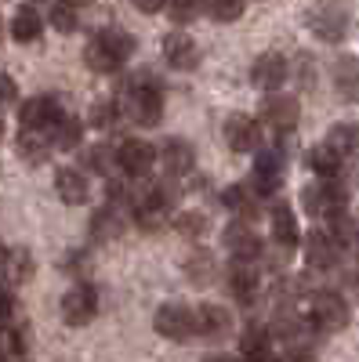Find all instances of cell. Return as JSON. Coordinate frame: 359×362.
<instances>
[{"mask_svg": "<svg viewBox=\"0 0 359 362\" xmlns=\"http://www.w3.org/2000/svg\"><path fill=\"white\" fill-rule=\"evenodd\" d=\"M186 268H189V279L193 283H207V279L215 276V261H211V254H203V250H196Z\"/></svg>", "mask_w": 359, "mask_h": 362, "instance_id": "cell-34", "label": "cell"}, {"mask_svg": "<svg viewBox=\"0 0 359 362\" xmlns=\"http://www.w3.org/2000/svg\"><path fill=\"white\" fill-rule=\"evenodd\" d=\"M116 119V109L113 105H95L91 109V127H109Z\"/></svg>", "mask_w": 359, "mask_h": 362, "instance_id": "cell-38", "label": "cell"}, {"mask_svg": "<svg viewBox=\"0 0 359 362\" xmlns=\"http://www.w3.org/2000/svg\"><path fill=\"white\" fill-rule=\"evenodd\" d=\"M55 189H58V196H62V203L80 206V203L87 199V177H84V170L66 167V170H58V177H55Z\"/></svg>", "mask_w": 359, "mask_h": 362, "instance_id": "cell-22", "label": "cell"}, {"mask_svg": "<svg viewBox=\"0 0 359 362\" xmlns=\"http://www.w3.org/2000/svg\"><path fill=\"white\" fill-rule=\"evenodd\" d=\"M62 116V109H58L55 98H33V102H25L18 109V119H22V131H47L51 134V124Z\"/></svg>", "mask_w": 359, "mask_h": 362, "instance_id": "cell-10", "label": "cell"}, {"mask_svg": "<svg viewBox=\"0 0 359 362\" xmlns=\"http://www.w3.org/2000/svg\"><path fill=\"white\" fill-rule=\"evenodd\" d=\"M334 90L345 98V102H355L359 98V62L352 54L338 58L334 62Z\"/></svg>", "mask_w": 359, "mask_h": 362, "instance_id": "cell-20", "label": "cell"}, {"mask_svg": "<svg viewBox=\"0 0 359 362\" xmlns=\"http://www.w3.org/2000/svg\"><path fill=\"white\" fill-rule=\"evenodd\" d=\"M182 228L196 235V232H200V218H186V221H182Z\"/></svg>", "mask_w": 359, "mask_h": 362, "instance_id": "cell-42", "label": "cell"}, {"mask_svg": "<svg viewBox=\"0 0 359 362\" xmlns=\"http://www.w3.org/2000/svg\"><path fill=\"white\" fill-rule=\"evenodd\" d=\"M280 362H316V355H312V351H305V348H290Z\"/></svg>", "mask_w": 359, "mask_h": 362, "instance_id": "cell-40", "label": "cell"}, {"mask_svg": "<svg viewBox=\"0 0 359 362\" xmlns=\"http://www.w3.org/2000/svg\"><path fill=\"white\" fill-rule=\"evenodd\" d=\"M326 145L334 148L341 160H359V124H338L326 138Z\"/></svg>", "mask_w": 359, "mask_h": 362, "instance_id": "cell-23", "label": "cell"}, {"mask_svg": "<svg viewBox=\"0 0 359 362\" xmlns=\"http://www.w3.org/2000/svg\"><path fill=\"white\" fill-rule=\"evenodd\" d=\"M283 177V153L280 148H265L254 160V189L258 192H273Z\"/></svg>", "mask_w": 359, "mask_h": 362, "instance_id": "cell-12", "label": "cell"}, {"mask_svg": "<svg viewBox=\"0 0 359 362\" xmlns=\"http://www.w3.org/2000/svg\"><path fill=\"white\" fill-rule=\"evenodd\" d=\"M345 11L341 8H316L312 15H309V25L316 29V33L323 37V40H341L345 37Z\"/></svg>", "mask_w": 359, "mask_h": 362, "instance_id": "cell-19", "label": "cell"}, {"mask_svg": "<svg viewBox=\"0 0 359 362\" xmlns=\"http://www.w3.org/2000/svg\"><path fill=\"white\" fill-rule=\"evenodd\" d=\"M127 112H131V119L135 124H142V127H153V124H160V116H164V98H160V87L153 83V80H138L131 90H127Z\"/></svg>", "mask_w": 359, "mask_h": 362, "instance_id": "cell-2", "label": "cell"}, {"mask_svg": "<svg viewBox=\"0 0 359 362\" xmlns=\"http://www.w3.org/2000/svg\"><path fill=\"white\" fill-rule=\"evenodd\" d=\"M287 58L283 54H261L258 62H254V69H251V80H254V87H261V90H276L283 80H287Z\"/></svg>", "mask_w": 359, "mask_h": 362, "instance_id": "cell-11", "label": "cell"}, {"mask_svg": "<svg viewBox=\"0 0 359 362\" xmlns=\"http://www.w3.org/2000/svg\"><path fill=\"white\" fill-rule=\"evenodd\" d=\"M203 8L215 22H236L244 15V0H203Z\"/></svg>", "mask_w": 359, "mask_h": 362, "instance_id": "cell-32", "label": "cell"}, {"mask_svg": "<svg viewBox=\"0 0 359 362\" xmlns=\"http://www.w3.org/2000/svg\"><path fill=\"white\" fill-rule=\"evenodd\" d=\"M47 145H51L47 131H22V138H18V148L25 153V160H33V163H40L47 156Z\"/></svg>", "mask_w": 359, "mask_h": 362, "instance_id": "cell-29", "label": "cell"}, {"mask_svg": "<svg viewBox=\"0 0 359 362\" xmlns=\"http://www.w3.org/2000/svg\"><path fill=\"white\" fill-rule=\"evenodd\" d=\"M171 4V18L174 22H193L203 11V0H167Z\"/></svg>", "mask_w": 359, "mask_h": 362, "instance_id": "cell-35", "label": "cell"}, {"mask_svg": "<svg viewBox=\"0 0 359 362\" xmlns=\"http://www.w3.org/2000/svg\"><path fill=\"white\" fill-rule=\"evenodd\" d=\"M225 145L232 153H254L261 145V131L251 116H229L225 119Z\"/></svg>", "mask_w": 359, "mask_h": 362, "instance_id": "cell-9", "label": "cell"}, {"mask_svg": "<svg viewBox=\"0 0 359 362\" xmlns=\"http://www.w3.org/2000/svg\"><path fill=\"white\" fill-rule=\"evenodd\" d=\"M164 58H167L174 69H196V66H200L196 44H193L189 37H182V33H174V37L164 40Z\"/></svg>", "mask_w": 359, "mask_h": 362, "instance_id": "cell-17", "label": "cell"}, {"mask_svg": "<svg viewBox=\"0 0 359 362\" xmlns=\"http://www.w3.org/2000/svg\"><path fill=\"white\" fill-rule=\"evenodd\" d=\"M338 247L341 243H338L331 232H312L305 239V257H309L312 268H334L338 264Z\"/></svg>", "mask_w": 359, "mask_h": 362, "instance_id": "cell-14", "label": "cell"}, {"mask_svg": "<svg viewBox=\"0 0 359 362\" xmlns=\"http://www.w3.org/2000/svg\"><path fill=\"white\" fill-rule=\"evenodd\" d=\"M229 290L236 293V300L251 305L254 293H258V272H254L247 261H236V264H232V272H229Z\"/></svg>", "mask_w": 359, "mask_h": 362, "instance_id": "cell-21", "label": "cell"}, {"mask_svg": "<svg viewBox=\"0 0 359 362\" xmlns=\"http://www.w3.org/2000/svg\"><path fill=\"white\" fill-rule=\"evenodd\" d=\"M80 119H73V116H58L55 124H51V145H58V148H76L80 145Z\"/></svg>", "mask_w": 359, "mask_h": 362, "instance_id": "cell-27", "label": "cell"}, {"mask_svg": "<svg viewBox=\"0 0 359 362\" xmlns=\"http://www.w3.org/2000/svg\"><path fill=\"white\" fill-rule=\"evenodd\" d=\"M0 37H4V22H0Z\"/></svg>", "mask_w": 359, "mask_h": 362, "instance_id": "cell-46", "label": "cell"}, {"mask_svg": "<svg viewBox=\"0 0 359 362\" xmlns=\"http://www.w3.org/2000/svg\"><path fill=\"white\" fill-rule=\"evenodd\" d=\"M51 25L62 29V33H73V29L80 25V8L73 4V0H58V4L51 8Z\"/></svg>", "mask_w": 359, "mask_h": 362, "instance_id": "cell-31", "label": "cell"}, {"mask_svg": "<svg viewBox=\"0 0 359 362\" xmlns=\"http://www.w3.org/2000/svg\"><path fill=\"white\" fill-rule=\"evenodd\" d=\"M312 170L319 177H338L341 174V156L334 153L331 145H316L312 148Z\"/></svg>", "mask_w": 359, "mask_h": 362, "instance_id": "cell-30", "label": "cell"}, {"mask_svg": "<svg viewBox=\"0 0 359 362\" xmlns=\"http://www.w3.org/2000/svg\"><path fill=\"white\" fill-rule=\"evenodd\" d=\"M0 276H4L8 283H25L29 276H33V257H29V250H4Z\"/></svg>", "mask_w": 359, "mask_h": 362, "instance_id": "cell-25", "label": "cell"}, {"mask_svg": "<svg viewBox=\"0 0 359 362\" xmlns=\"http://www.w3.org/2000/svg\"><path fill=\"white\" fill-rule=\"evenodd\" d=\"M273 235H276L280 247H294L297 243V218H294V210L287 203H280L273 210Z\"/></svg>", "mask_w": 359, "mask_h": 362, "instance_id": "cell-26", "label": "cell"}, {"mask_svg": "<svg viewBox=\"0 0 359 362\" xmlns=\"http://www.w3.org/2000/svg\"><path fill=\"white\" fill-rule=\"evenodd\" d=\"M131 4H135L138 11H145V15H156V11L167 4V0H131Z\"/></svg>", "mask_w": 359, "mask_h": 362, "instance_id": "cell-41", "label": "cell"}, {"mask_svg": "<svg viewBox=\"0 0 359 362\" xmlns=\"http://www.w3.org/2000/svg\"><path fill=\"white\" fill-rule=\"evenodd\" d=\"M73 4H84V0H73Z\"/></svg>", "mask_w": 359, "mask_h": 362, "instance_id": "cell-47", "label": "cell"}, {"mask_svg": "<svg viewBox=\"0 0 359 362\" xmlns=\"http://www.w3.org/2000/svg\"><path fill=\"white\" fill-rule=\"evenodd\" d=\"M225 247L232 250L236 261H254L261 254V239L247 228V225H229L225 228Z\"/></svg>", "mask_w": 359, "mask_h": 362, "instance_id": "cell-16", "label": "cell"}, {"mask_svg": "<svg viewBox=\"0 0 359 362\" xmlns=\"http://www.w3.org/2000/svg\"><path fill=\"white\" fill-rule=\"evenodd\" d=\"M116 163L124 167L131 177H145L149 170H153V163H156V148L149 141H142V138H127L124 145L116 148Z\"/></svg>", "mask_w": 359, "mask_h": 362, "instance_id": "cell-6", "label": "cell"}, {"mask_svg": "<svg viewBox=\"0 0 359 362\" xmlns=\"http://www.w3.org/2000/svg\"><path fill=\"white\" fill-rule=\"evenodd\" d=\"M113 163H116V153L106 148V145H95V148H87V153H84V167L95 170V174H109Z\"/></svg>", "mask_w": 359, "mask_h": 362, "instance_id": "cell-33", "label": "cell"}, {"mask_svg": "<svg viewBox=\"0 0 359 362\" xmlns=\"http://www.w3.org/2000/svg\"><path fill=\"white\" fill-rule=\"evenodd\" d=\"M40 33H44V18L37 15V8H22V11L11 18V37H15L18 44H33Z\"/></svg>", "mask_w": 359, "mask_h": 362, "instance_id": "cell-24", "label": "cell"}, {"mask_svg": "<svg viewBox=\"0 0 359 362\" xmlns=\"http://www.w3.org/2000/svg\"><path fill=\"white\" fill-rule=\"evenodd\" d=\"M160 160H164L167 174H189L193 163H196V153H193V145H189V141L171 138V141L160 148Z\"/></svg>", "mask_w": 359, "mask_h": 362, "instance_id": "cell-18", "label": "cell"}, {"mask_svg": "<svg viewBox=\"0 0 359 362\" xmlns=\"http://www.w3.org/2000/svg\"><path fill=\"white\" fill-rule=\"evenodd\" d=\"M135 54V40L124 29H102L95 33V40L84 47V62L91 66L95 73H113Z\"/></svg>", "mask_w": 359, "mask_h": 362, "instance_id": "cell-1", "label": "cell"}, {"mask_svg": "<svg viewBox=\"0 0 359 362\" xmlns=\"http://www.w3.org/2000/svg\"><path fill=\"white\" fill-rule=\"evenodd\" d=\"M153 326H156V334L167 337V341H189L196 334V315H193L189 305H174L171 300V305H164L156 312Z\"/></svg>", "mask_w": 359, "mask_h": 362, "instance_id": "cell-4", "label": "cell"}, {"mask_svg": "<svg viewBox=\"0 0 359 362\" xmlns=\"http://www.w3.org/2000/svg\"><path fill=\"white\" fill-rule=\"evenodd\" d=\"M18 98V83L8 76V73H0V102H4V105H11Z\"/></svg>", "mask_w": 359, "mask_h": 362, "instance_id": "cell-39", "label": "cell"}, {"mask_svg": "<svg viewBox=\"0 0 359 362\" xmlns=\"http://www.w3.org/2000/svg\"><path fill=\"white\" fill-rule=\"evenodd\" d=\"M0 264H4V247H0Z\"/></svg>", "mask_w": 359, "mask_h": 362, "instance_id": "cell-45", "label": "cell"}, {"mask_svg": "<svg viewBox=\"0 0 359 362\" xmlns=\"http://www.w3.org/2000/svg\"><path fill=\"white\" fill-rule=\"evenodd\" d=\"M225 203H229L232 210H244V214H251V210H254V199H251V192H247V189H239V185L225 192Z\"/></svg>", "mask_w": 359, "mask_h": 362, "instance_id": "cell-36", "label": "cell"}, {"mask_svg": "<svg viewBox=\"0 0 359 362\" xmlns=\"http://www.w3.org/2000/svg\"><path fill=\"white\" fill-rule=\"evenodd\" d=\"M11 319H15V300L8 290H0V329H8Z\"/></svg>", "mask_w": 359, "mask_h": 362, "instance_id": "cell-37", "label": "cell"}, {"mask_svg": "<svg viewBox=\"0 0 359 362\" xmlns=\"http://www.w3.org/2000/svg\"><path fill=\"white\" fill-rule=\"evenodd\" d=\"M135 218H138V225H142L145 232L164 228L167 218H171V199H167V192H164V189L145 192V196L135 203Z\"/></svg>", "mask_w": 359, "mask_h": 362, "instance_id": "cell-7", "label": "cell"}, {"mask_svg": "<svg viewBox=\"0 0 359 362\" xmlns=\"http://www.w3.org/2000/svg\"><path fill=\"white\" fill-rule=\"evenodd\" d=\"M239 355L247 362H273V334L265 326H247L239 337Z\"/></svg>", "mask_w": 359, "mask_h": 362, "instance_id": "cell-13", "label": "cell"}, {"mask_svg": "<svg viewBox=\"0 0 359 362\" xmlns=\"http://www.w3.org/2000/svg\"><path fill=\"white\" fill-rule=\"evenodd\" d=\"M193 315H196V334L207 337V341H222V337L229 334V326H232L229 312L218 308V305H203V308H196Z\"/></svg>", "mask_w": 359, "mask_h": 362, "instance_id": "cell-15", "label": "cell"}, {"mask_svg": "<svg viewBox=\"0 0 359 362\" xmlns=\"http://www.w3.org/2000/svg\"><path fill=\"white\" fill-rule=\"evenodd\" d=\"M0 138H4V119H0Z\"/></svg>", "mask_w": 359, "mask_h": 362, "instance_id": "cell-44", "label": "cell"}, {"mask_svg": "<svg viewBox=\"0 0 359 362\" xmlns=\"http://www.w3.org/2000/svg\"><path fill=\"white\" fill-rule=\"evenodd\" d=\"M207 362H232V358H225V355H215V358H207Z\"/></svg>", "mask_w": 359, "mask_h": 362, "instance_id": "cell-43", "label": "cell"}, {"mask_svg": "<svg viewBox=\"0 0 359 362\" xmlns=\"http://www.w3.org/2000/svg\"><path fill=\"white\" fill-rule=\"evenodd\" d=\"M98 312V293L87 286V283H76L66 297H62V319L69 326H87Z\"/></svg>", "mask_w": 359, "mask_h": 362, "instance_id": "cell-5", "label": "cell"}, {"mask_svg": "<svg viewBox=\"0 0 359 362\" xmlns=\"http://www.w3.org/2000/svg\"><path fill=\"white\" fill-rule=\"evenodd\" d=\"M312 326L323 329V334H338V329L348 326V305L345 297L334 290H323L312 297Z\"/></svg>", "mask_w": 359, "mask_h": 362, "instance_id": "cell-3", "label": "cell"}, {"mask_svg": "<svg viewBox=\"0 0 359 362\" xmlns=\"http://www.w3.org/2000/svg\"><path fill=\"white\" fill-rule=\"evenodd\" d=\"M120 228H124V221H120V214H116L113 206L95 210V218H91V235L95 239H116Z\"/></svg>", "mask_w": 359, "mask_h": 362, "instance_id": "cell-28", "label": "cell"}, {"mask_svg": "<svg viewBox=\"0 0 359 362\" xmlns=\"http://www.w3.org/2000/svg\"><path fill=\"white\" fill-rule=\"evenodd\" d=\"M297 116H302V109H297V98H290V95H268L261 102V119L273 131H294Z\"/></svg>", "mask_w": 359, "mask_h": 362, "instance_id": "cell-8", "label": "cell"}]
</instances>
